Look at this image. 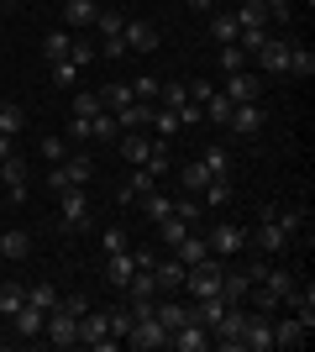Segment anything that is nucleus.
Wrapping results in <instances>:
<instances>
[{
    "instance_id": "obj_1",
    "label": "nucleus",
    "mask_w": 315,
    "mask_h": 352,
    "mask_svg": "<svg viewBox=\"0 0 315 352\" xmlns=\"http://www.w3.org/2000/svg\"><path fill=\"white\" fill-rule=\"evenodd\" d=\"M90 179H95V158L84 153V147H74L63 163H47V190H53V195H58V190H74V184L84 190Z\"/></svg>"
},
{
    "instance_id": "obj_2",
    "label": "nucleus",
    "mask_w": 315,
    "mask_h": 352,
    "mask_svg": "<svg viewBox=\"0 0 315 352\" xmlns=\"http://www.w3.org/2000/svg\"><path fill=\"white\" fill-rule=\"evenodd\" d=\"M247 242H257V252H263V258H279V252H289V242H294V236L273 221V206H263V216H257V226L247 232Z\"/></svg>"
},
{
    "instance_id": "obj_3",
    "label": "nucleus",
    "mask_w": 315,
    "mask_h": 352,
    "mask_svg": "<svg viewBox=\"0 0 315 352\" xmlns=\"http://www.w3.org/2000/svg\"><path fill=\"white\" fill-rule=\"evenodd\" d=\"M121 347H132V352H158V347H168V331H163V321H158V316H137Z\"/></svg>"
},
{
    "instance_id": "obj_4",
    "label": "nucleus",
    "mask_w": 315,
    "mask_h": 352,
    "mask_svg": "<svg viewBox=\"0 0 315 352\" xmlns=\"http://www.w3.org/2000/svg\"><path fill=\"white\" fill-rule=\"evenodd\" d=\"M58 221L69 226V232H90V195L79 190H58Z\"/></svg>"
},
{
    "instance_id": "obj_5",
    "label": "nucleus",
    "mask_w": 315,
    "mask_h": 352,
    "mask_svg": "<svg viewBox=\"0 0 315 352\" xmlns=\"http://www.w3.org/2000/svg\"><path fill=\"white\" fill-rule=\"evenodd\" d=\"M221 95L231 105H247V100H263V74L257 69H237V74H226V85H221Z\"/></svg>"
},
{
    "instance_id": "obj_6",
    "label": "nucleus",
    "mask_w": 315,
    "mask_h": 352,
    "mask_svg": "<svg viewBox=\"0 0 315 352\" xmlns=\"http://www.w3.org/2000/svg\"><path fill=\"white\" fill-rule=\"evenodd\" d=\"M43 337L53 342V347H79V316H69V310H47V321H43Z\"/></svg>"
},
{
    "instance_id": "obj_7",
    "label": "nucleus",
    "mask_w": 315,
    "mask_h": 352,
    "mask_svg": "<svg viewBox=\"0 0 315 352\" xmlns=\"http://www.w3.org/2000/svg\"><path fill=\"white\" fill-rule=\"evenodd\" d=\"M79 342H84V347H95V352L121 347V342L110 337V326H105V310H84V316H79Z\"/></svg>"
},
{
    "instance_id": "obj_8",
    "label": "nucleus",
    "mask_w": 315,
    "mask_h": 352,
    "mask_svg": "<svg viewBox=\"0 0 315 352\" xmlns=\"http://www.w3.org/2000/svg\"><path fill=\"white\" fill-rule=\"evenodd\" d=\"M257 74H273V79H284L289 74V43H279V37H263V47L253 53Z\"/></svg>"
},
{
    "instance_id": "obj_9",
    "label": "nucleus",
    "mask_w": 315,
    "mask_h": 352,
    "mask_svg": "<svg viewBox=\"0 0 315 352\" xmlns=\"http://www.w3.org/2000/svg\"><path fill=\"white\" fill-rule=\"evenodd\" d=\"M205 242H210V252H215V258H237V252L247 248V226H237V221H221V226H215Z\"/></svg>"
},
{
    "instance_id": "obj_10",
    "label": "nucleus",
    "mask_w": 315,
    "mask_h": 352,
    "mask_svg": "<svg viewBox=\"0 0 315 352\" xmlns=\"http://www.w3.org/2000/svg\"><path fill=\"white\" fill-rule=\"evenodd\" d=\"M242 352H273V316H247V326H242Z\"/></svg>"
},
{
    "instance_id": "obj_11",
    "label": "nucleus",
    "mask_w": 315,
    "mask_h": 352,
    "mask_svg": "<svg viewBox=\"0 0 315 352\" xmlns=\"http://www.w3.org/2000/svg\"><path fill=\"white\" fill-rule=\"evenodd\" d=\"M27 158H21V153H11V158L0 163V179H5V200H11V206H21V200H27Z\"/></svg>"
},
{
    "instance_id": "obj_12",
    "label": "nucleus",
    "mask_w": 315,
    "mask_h": 352,
    "mask_svg": "<svg viewBox=\"0 0 315 352\" xmlns=\"http://www.w3.org/2000/svg\"><path fill=\"white\" fill-rule=\"evenodd\" d=\"M152 279H158V294H179L184 289V263L174 258V252H158V263H152Z\"/></svg>"
},
{
    "instance_id": "obj_13",
    "label": "nucleus",
    "mask_w": 315,
    "mask_h": 352,
    "mask_svg": "<svg viewBox=\"0 0 315 352\" xmlns=\"http://www.w3.org/2000/svg\"><path fill=\"white\" fill-rule=\"evenodd\" d=\"M168 347H174V352H205L210 347V331L200 321H184L179 331H168Z\"/></svg>"
},
{
    "instance_id": "obj_14",
    "label": "nucleus",
    "mask_w": 315,
    "mask_h": 352,
    "mask_svg": "<svg viewBox=\"0 0 315 352\" xmlns=\"http://www.w3.org/2000/svg\"><path fill=\"white\" fill-rule=\"evenodd\" d=\"M152 316L163 321V331H179L184 321H195V305L189 300H152Z\"/></svg>"
},
{
    "instance_id": "obj_15",
    "label": "nucleus",
    "mask_w": 315,
    "mask_h": 352,
    "mask_svg": "<svg viewBox=\"0 0 315 352\" xmlns=\"http://www.w3.org/2000/svg\"><path fill=\"white\" fill-rule=\"evenodd\" d=\"M152 190H158V174L137 163V168H132V179H126V184L116 190V200H121V206H132V200H142V195H152Z\"/></svg>"
},
{
    "instance_id": "obj_16",
    "label": "nucleus",
    "mask_w": 315,
    "mask_h": 352,
    "mask_svg": "<svg viewBox=\"0 0 315 352\" xmlns=\"http://www.w3.org/2000/svg\"><path fill=\"white\" fill-rule=\"evenodd\" d=\"M121 43H126V53H152V47H158V27H152V21H126V27H121Z\"/></svg>"
},
{
    "instance_id": "obj_17",
    "label": "nucleus",
    "mask_w": 315,
    "mask_h": 352,
    "mask_svg": "<svg viewBox=\"0 0 315 352\" xmlns=\"http://www.w3.org/2000/svg\"><path fill=\"white\" fill-rule=\"evenodd\" d=\"M279 310H289V316H300L305 326H315V289H310V284H294V289L284 294V305H279Z\"/></svg>"
},
{
    "instance_id": "obj_18",
    "label": "nucleus",
    "mask_w": 315,
    "mask_h": 352,
    "mask_svg": "<svg viewBox=\"0 0 315 352\" xmlns=\"http://www.w3.org/2000/svg\"><path fill=\"white\" fill-rule=\"evenodd\" d=\"M110 116H116L121 132H142V126L152 121V100H126L121 111H110Z\"/></svg>"
},
{
    "instance_id": "obj_19",
    "label": "nucleus",
    "mask_w": 315,
    "mask_h": 352,
    "mask_svg": "<svg viewBox=\"0 0 315 352\" xmlns=\"http://www.w3.org/2000/svg\"><path fill=\"white\" fill-rule=\"evenodd\" d=\"M231 132H242V137H253L257 126H263V100H247V105H231V121H226Z\"/></svg>"
},
{
    "instance_id": "obj_20",
    "label": "nucleus",
    "mask_w": 315,
    "mask_h": 352,
    "mask_svg": "<svg viewBox=\"0 0 315 352\" xmlns=\"http://www.w3.org/2000/svg\"><path fill=\"white\" fill-rule=\"evenodd\" d=\"M305 337H310V326H305L300 316H284V321H273V347H305Z\"/></svg>"
},
{
    "instance_id": "obj_21",
    "label": "nucleus",
    "mask_w": 315,
    "mask_h": 352,
    "mask_svg": "<svg viewBox=\"0 0 315 352\" xmlns=\"http://www.w3.org/2000/svg\"><path fill=\"white\" fill-rule=\"evenodd\" d=\"M0 258H11V263L32 258V232H27V226H11V232H0Z\"/></svg>"
},
{
    "instance_id": "obj_22",
    "label": "nucleus",
    "mask_w": 315,
    "mask_h": 352,
    "mask_svg": "<svg viewBox=\"0 0 315 352\" xmlns=\"http://www.w3.org/2000/svg\"><path fill=\"white\" fill-rule=\"evenodd\" d=\"M95 16H100V6H95V0H63V21H69V32L95 27Z\"/></svg>"
},
{
    "instance_id": "obj_23",
    "label": "nucleus",
    "mask_w": 315,
    "mask_h": 352,
    "mask_svg": "<svg viewBox=\"0 0 315 352\" xmlns=\"http://www.w3.org/2000/svg\"><path fill=\"white\" fill-rule=\"evenodd\" d=\"M221 294H226V305H242V300H253V279H247V268H226Z\"/></svg>"
},
{
    "instance_id": "obj_24",
    "label": "nucleus",
    "mask_w": 315,
    "mask_h": 352,
    "mask_svg": "<svg viewBox=\"0 0 315 352\" xmlns=\"http://www.w3.org/2000/svg\"><path fill=\"white\" fill-rule=\"evenodd\" d=\"M116 142H121V158L132 163V168H137V163H148V153H152V137L148 132H121Z\"/></svg>"
},
{
    "instance_id": "obj_25",
    "label": "nucleus",
    "mask_w": 315,
    "mask_h": 352,
    "mask_svg": "<svg viewBox=\"0 0 315 352\" xmlns=\"http://www.w3.org/2000/svg\"><path fill=\"white\" fill-rule=\"evenodd\" d=\"M137 274L132 252H105V284H116V289H126V279Z\"/></svg>"
},
{
    "instance_id": "obj_26",
    "label": "nucleus",
    "mask_w": 315,
    "mask_h": 352,
    "mask_svg": "<svg viewBox=\"0 0 315 352\" xmlns=\"http://www.w3.org/2000/svg\"><path fill=\"white\" fill-rule=\"evenodd\" d=\"M137 210H142V216H148L152 226H158V221H168V216H174V195L152 190V195H142V200H137Z\"/></svg>"
},
{
    "instance_id": "obj_27",
    "label": "nucleus",
    "mask_w": 315,
    "mask_h": 352,
    "mask_svg": "<svg viewBox=\"0 0 315 352\" xmlns=\"http://www.w3.org/2000/svg\"><path fill=\"white\" fill-rule=\"evenodd\" d=\"M174 174H179V190H184V195H200V190L210 184V168H205L200 158H195V163H179Z\"/></svg>"
},
{
    "instance_id": "obj_28",
    "label": "nucleus",
    "mask_w": 315,
    "mask_h": 352,
    "mask_svg": "<svg viewBox=\"0 0 315 352\" xmlns=\"http://www.w3.org/2000/svg\"><path fill=\"white\" fill-rule=\"evenodd\" d=\"M43 321H47V310H37V305H21L11 316V326L21 331V337H43Z\"/></svg>"
},
{
    "instance_id": "obj_29",
    "label": "nucleus",
    "mask_w": 315,
    "mask_h": 352,
    "mask_svg": "<svg viewBox=\"0 0 315 352\" xmlns=\"http://www.w3.org/2000/svg\"><path fill=\"white\" fill-rule=\"evenodd\" d=\"M189 232H195V226H189V221H184V216H168V221H158V242H163L168 252L179 248V242H184V236H189Z\"/></svg>"
},
{
    "instance_id": "obj_30",
    "label": "nucleus",
    "mask_w": 315,
    "mask_h": 352,
    "mask_svg": "<svg viewBox=\"0 0 315 352\" xmlns=\"http://www.w3.org/2000/svg\"><path fill=\"white\" fill-rule=\"evenodd\" d=\"M174 258H179V263L189 268V263H200V258H210V242H205L200 232H189V236L179 242V248H174Z\"/></svg>"
},
{
    "instance_id": "obj_31",
    "label": "nucleus",
    "mask_w": 315,
    "mask_h": 352,
    "mask_svg": "<svg viewBox=\"0 0 315 352\" xmlns=\"http://www.w3.org/2000/svg\"><path fill=\"white\" fill-rule=\"evenodd\" d=\"M210 37H215V43H237V37H242L237 16H231V11H210Z\"/></svg>"
},
{
    "instance_id": "obj_32",
    "label": "nucleus",
    "mask_w": 315,
    "mask_h": 352,
    "mask_svg": "<svg viewBox=\"0 0 315 352\" xmlns=\"http://www.w3.org/2000/svg\"><path fill=\"white\" fill-rule=\"evenodd\" d=\"M27 305V284H16V279H5L0 284V316H5V321H11L16 310Z\"/></svg>"
},
{
    "instance_id": "obj_33",
    "label": "nucleus",
    "mask_w": 315,
    "mask_h": 352,
    "mask_svg": "<svg viewBox=\"0 0 315 352\" xmlns=\"http://www.w3.org/2000/svg\"><path fill=\"white\" fill-rule=\"evenodd\" d=\"M200 206L205 210H226L231 206V184H226V179H210L205 190H200Z\"/></svg>"
},
{
    "instance_id": "obj_34",
    "label": "nucleus",
    "mask_w": 315,
    "mask_h": 352,
    "mask_svg": "<svg viewBox=\"0 0 315 352\" xmlns=\"http://www.w3.org/2000/svg\"><path fill=\"white\" fill-rule=\"evenodd\" d=\"M231 16H237V27L247 32V27H263V21H268V6H263V0H242Z\"/></svg>"
},
{
    "instance_id": "obj_35",
    "label": "nucleus",
    "mask_w": 315,
    "mask_h": 352,
    "mask_svg": "<svg viewBox=\"0 0 315 352\" xmlns=\"http://www.w3.org/2000/svg\"><path fill=\"white\" fill-rule=\"evenodd\" d=\"M69 47H74V32H47L43 37V58L58 63V58H69Z\"/></svg>"
},
{
    "instance_id": "obj_36",
    "label": "nucleus",
    "mask_w": 315,
    "mask_h": 352,
    "mask_svg": "<svg viewBox=\"0 0 315 352\" xmlns=\"http://www.w3.org/2000/svg\"><path fill=\"white\" fill-rule=\"evenodd\" d=\"M21 126H27V111H21L16 100H0V132H5V137H16Z\"/></svg>"
},
{
    "instance_id": "obj_37",
    "label": "nucleus",
    "mask_w": 315,
    "mask_h": 352,
    "mask_svg": "<svg viewBox=\"0 0 315 352\" xmlns=\"http://www.w3.org/2000/svg\"><path fill=\"white\" fill-rule=\"evenodd\" d=\"M121 27H126V16H121V11H100V16H95V32H100V43H116Z\"/></svg>"
},
{
    "instance_id": "obj_38",
    "label": "nucleus",
    "mask_w": 315,
    "mask_h": 352,
    "mask_svg": "<svg viewBox=\"0 0 315 352\" xmlns=\"http://www.w3.org/2000/svg\"><path fill=\"white\" fill-rule=\"evenodd\" d=\"M200 111H205V121H215V126H226V121H231V100H226L221 89H210V100L200 105Z\"/></svg>"
},
{
    "instance_id": "obj_39",
    "label": "nucleus",
    "mask_w": 315,
    "mask_h": 352,
    "mask_svg": "<svg viewBox=\"0 0 315 352\" xmlns=\"http://www.w3.org/2000/svg\"><path fill=\"white\" fill-rule=\"evenodd\" d=\"M289 74H294V79H310V74H315V53H310V47L289 43Z\"/></svg>"
},
{
    "instance_id": "obj_40",
    "label": "nucleus",
    "mask_w": 315,
    "mask_h": 352,
    "mask_svg": "<svg viewBox=\"0 0 315 352\" xmlns=\"http://www.w3.org/2000/svg\"><path fill=\"white\" fill-rule=\"evenodd\" d=\"M100 252H132V236H126V226H121V221L100 232Z\"/></svg>"
},
{
    "instance_id": "obj_41",
    "label": "nucleus",
    "mask_w": 315,
    "mask_h": 352,
    "mask_svg": "<svg viewBox=\"0 0 315 352\" xmlns=\"http://www.w3.org/2000/svg\"><path fill=\"white\" fill-rule=\"evenodd\" d=\"M69 153H74V142H69V137H58V132L43 137V163H63Z\"/></svg>"
},
{
    "instance_id": "obj_42",
    "label": "nucleus",
    "mask_w": 315,
    "mask_h": 352,
    "mask_svg": "<svg viewBox=\"0 0 315 352\" xmlns=\"http://www.w3.org/2000/svg\"><path fill=\"white\" fill-rule=\"evenodd\" d=\"M158 137H174V132H184L179 126V111H163V105H152V121H148Z\"/></svg>"
},
{
    "instance_id": "obj_43",
    "label": "nucleus",
    "mask_w": 315,
    "mask_h": 352,
    "mask_svg": "<svg viewBox=\"0 0 315 352\" xmlns=\"http://www.w3.org/2000/svg\"><path fill=\"white\" fill-rule=\"evenodd\" d=\"M58 300H63V294L53 289V284H32V289H27V305H37V310H58Z\"/></svg>"
},
{
    "instance_id": "obj_44",
    "label": "nucleus",
    "mask_w": 315,
    "mask_h": 352,
    "mask_svg": "<svg viewBox=\"0 0 315 352\" xmlns=\"http://www.w3.org/2000/svg\"><path fill=\"white\" fill-rule=\"evenodd\" d=\"M126 100H137L132 85H100V105H105V111H121Z\"/></svg>"
},
{
    "instance_id": "obj_45",
    "label": "nucleus",
    "mask_w": 315,
    "mask_h": 352,
    "mask_svg": "<svg viewBox=\"0 0 315 352\" xmlns=\"http://www.w3.org/2000/svg\"><path fill=\"white\" fill-rule=\"evenodd\" d=\"M200 163L210 168V179H226V168H231V158H226V147H205V153H200Z\"/></svg>"
},
{
    "instance_id": "obj_46",
    "label": "nucleus",
    "mask_w": 315,
    "mask_h": 352,
    "mask_svg": "<svg viewBox=\"0 0 315 352\" xmlns=\"http://www.w3.org/2000/svg\"><path fill=\"white\" fill-rule=\"evenodd\" d=\"M90 126H95V142H116V137H121V126H116V116H110V111L90 116Z\"/></svg>"
},
{
    "instance_id": "obj_47",
    "label": "nucleus",
    "mask_w": 315,
    "mask_h": 352,
    "mask_svg": "<svg viewBox=\"0 0 315 352\" xmlns=\"http://www.w3.org/2000/svg\"><path fill=\"white\" fill-rule=\"evenodd\" d=\"M273 221H279V226H284L289 236H300L305 232V210H289V206H273Z\"/></svg>"
},
{
    "instance_id": "obj_48",
    "label": "nucleus",
    "mask_w": 315,
    "mask_h": 352,
    "mask_svg": "<svg viewBox=\"0 0 315 352\" xmlns=\"http://www.w3.org/2000/svg\"><path fill=\"white\" fill-rule=\"evenodd\" d=\"M247 63L253 58H247L237 43H221V74H237V69H247Z\"/></svg>"
},
{
    "instance_id": "obj_49",
    "label": "nucleus",
    "mask_w": 315,
    "mask_h": 352,
    "mask_svg": "<svg viewBox=\"0 0 315 352\" xmlns=\"http://www.w3.org/2000/svg\"><path fill=\"white\" fill-rule=\"evenodd\" d=\"M105 105H100V89H79L74 95V116H100Z\"/></svg>"
},
{
    "instance_id": "obj_50",
    "label": "nucleus",
    "mask_w": 315,
    "mask_h": 352,
    "mask_svg": "<svg viewBox=\"0 0 315 352\" xmlns=\"http://www.w3.org/2000/svg\"><path fill=\"white\" fill-rule=\"evenodd\" d=\"M63 137H69V142H74V147H84V142H90V137H95L90 116H69V132H63Z\"/></svg>"
},
{
    "instance_id": "obj_51",
    "label": "nucleus",
    "mask_w": 315,
    "mask_h": 352,
    "mask_svg": "<svg viewBox=\"0 0 315 352\" xmlns=\"http://www.w3.org/2000/svg\"><path fill=\"white\" fill-rule=\"evenodd\" d=\"M105 326H110V337L126 342V331H132V310H105Z\"/></svg>"
},
{
    "instance_id": "obj_52",
    "label": "nucleus",
    "mask_w": 315,
    "mask_h": 352,
    "mask_svg": "<svg viewBox=\"0 0 315 352\" xmlns=\"http://www.w3.org/2000/svg\"><path fill=\"white\" fill-rule=\"evenodd\" d=\"M69 63H79V69H90V63H95V43L74 37V47H69Z\"/></svg>"
},
{
    "instance_id": "obj_53",
    "label": "nucleus",
    "mask_w": 315,
    "mask_h": 352,
    "mask_svg": "<svg viewBox=\"0 0 315 352\" xmlns=\"http://www.w3.org/2000/svg\"><path fill=\"white\" fill-rule=\"evenodd\" d=\"M158 89H163V79H137L132 95H137V100H152V105H158Z\"/></svg>"
},
{
    "instance_id": "obj_54",
    "label": "nucleus",
    "mask_w": 315,
    "mask_h": 352,
    "mask_svg": "<svg viewBox=\"0 0 315 352\" xmlns=\"http://www.w3.org/2000/svg\"><path fill=\"white\" fill-rule=\"evenodd\" d=\"M53 79H58V85H74V79H79V63L58 58V63H53Z\"/></svg>"
},
{
    "instance_id": "obj_55",
    "label": "nucleus",
    "mask_w": 315,
    "mask_h": 352,
    "mask_svg": "<svg viewBox=\"0 0 315 352\" xmlns=\"http://www.w3.org/2000/svg\"><path fill=\"white\" fill-rule=\"evenodd\" d=\"M200 121H205V111H200L195 100H184L179 105V126H200Z\"/></svg>"
},
{
    "instance_id": "obj_56",
    "label": "nucleus",
    "mask_w": 315,
    "mask_h": 352,
    "mask_svg": "<svg viewBox=\"0 0 315 352\" xmlns=\"http://www.w3.org/2000/svg\"><path fill=\"white\" fill-rule=\"evenodd\" d=\"M263 6H268L273 21H289V16H294V0H263Z\"/></svg>"
},
{
    "instance_id": "obj_57",
    "label": "nucleus",
    "mask_w": 315,
    "mask_h": 352,
    "mask_svg": "<svg viewBox=\"0 0 315 352\" xmlns=\"http://www.w3.org/2000/svg\"><path fill=\"white\" fill-rule=\"evenodd\" d=\"M58 305H63V310H69V316H84V310H90V300H84V294H63Z\"/></svg>"
},
{
    "instance_id": "obj_58",
    "label": "nucleus",
    "mask_w": 315,
    "mask_h": 352,
    "mask_svg": "<svg viewBox=\"0 0 315 352\" xmlns=\"http://www.w3.org/2000/svg\"><path fill=\"white\" fill-rule=\"evenodd\" d=\"M210 89H215V85H205V79H189V100L205 105V100H210Z\"/></svg>"
},
{
    "instance_id": "obj_59",
    "label": "nucleus",
    "mask_w": 315,
    "mask_h": 352,
    "mask_svg": "<svg viewBox=\"0 0 315 352\" xmlns=\"http://www.w3.org/2000/svg\"><path fill=\"white\" fill-rule=\"evenodd\" d=\"M11 142H16V137H5V132H0V163H5V158H11V153H16Z\"/></svg>"
},
{
    "instance_id": "obj_60",
    "label": "nucleus",
    "mask_w": 315,
    "mask_h": 352,
    "mask_svg": "<svg viewBox=\"0 0 315 352\" xmlns=\"http://www.w3.org/2000/svg\"><path fill=\"white\" fill-rule=\"evenodd\" d=\"M189 11H200V16H210V11H215V0H189Z\"/></svg>"
},
{
    "instance_id": "obj_61",
    "label": "nucleus",
    "mask_w": 315,
    "mask_h": 352,
    "mask_svg": "<svg viewBox=\"0 0 315 352\" xmlns=\"http://www.w3.org/2000/svg\"><path fill=\"white\" fill-rule=\"evenodd\" d=\"M0 6H5V0H0Z\"/></svg>"
}]
</instances>
